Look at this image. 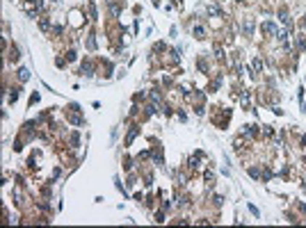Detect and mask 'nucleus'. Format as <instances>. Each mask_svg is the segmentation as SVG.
I'll list each match as a JSON object with an SVG mask.
<instances>
[{
	"label": "nucleus",
	"instance_id": "nucleus-20",
	"mask_svg": "<svg viewBox=\"0 0 306 228\" xmlns=\"http://www.w3.org/2000/svg\"><path fill=\"white\" fill-rule=\"evenodd\" d=\"M78 141H80V137H78V132H73V135H71V144H73V146H76V144H78Z\"/></svg>",
	"mask_w": 306,
	"mask_h": 228
},
{
	"label": "nucleus",
	"instance_id": "nucleus-2",
	"mask_svg": "<svg viewBox=\"0 0 306 228\" xmlns=\"http://www.w3.org/2000/svg\"><path fill=\"white\" fill-rule=\"evenodd\" d=\"M263 32H265V34H276V25L272 21H265L263 23Z\"/></svg>",
	"mask_w": 306,
	"mask_h": 228
},
{
	"label": "nucleus",
	"instance_id": "nucleus-6",
	"mask_svg": "<svg viewBox=\"0 0 306 228\" xmlns=\"http://www.w3.org/2000/svg\"><path fill=\"white\" fill-rule=\"evenodd\" d=\"M82 71H85V75H94V64L92 62H85L82 64Z\"/></svg>",
	"mask_w": 306,
	"mask_h": 228
},
{
	"label": "nucleus",
	"instance_id": "nucleus-23",
	"mask_svg": "<svg viewBox=\"0 0 306 228\" xmlns=\"http://www.w3.org/2000/svg\"><path fill=\"white\" fill-rule=\"evenodd\" d=\"M37 100H39V93H32V96H30V105L37 103Z\"/></svg>",
	"mask_w": 306,
	"mask_h": 228
},
{
	"label": "nucleus",
	"instance_id": "nucleus-11",
	"mask_svg": "<svg viewBox=\"0 0 306 228\" xmlns=\"http://www.w3.org/2000/svg\"><path fill=\"white\" fill-rule=\"evenodd\" d=\"M247 173H249L251 178H260V171L256 169V166H249V169H247Z\"/></svg>",
	"mask_w": 306,
	"mask_h": 228
},
{
	"label": "nucleus",
	"instance_id": "nucleus-1",
	"mask_svg": "<svg viewBox=\"0 0 306 228\" xmlns=\"http://www.w3.org/2000/svg\"><path fill=\"white\" fill-rule=\"evenodd\" d=\"M69 16H71V23H73V27H80V25H82V14H80L78 9H73Z\"/></svg>",
	"mask_w": 306,
	"mask_h": 228
},
{
	"label": "nucleus",
	"instance_id": "nucleus-4",
	"mask_svg": "<svg viewBox=\"0 0 306 228\" xmlns=\"http://www.w3.org/2000/svg\"><path fill=\"white\" fill-rule=\"evenodd\" d=\"M137 132H140V130H137V128H130L128 137H126V146H130V144H133V139H135V137H137Z\"/></svg>",
	"mask_w": 306,
	"mask_h": 228
},
{
	"label": "nucleus",
	"instance_id": "nucleus-16",
	"mask_svg": "<svg viewBox=\"0 0 306 228\" xmlns=\"http://www.w3.org/2000/svg\"><path fill=\"white\" fill-rule=\"evenodd\" d=\"M297 46H299V50L306 48V39H304V36H297Z\"/></svg>",
	"mask_w": 306,
	"mask_h": 228
},
{
	"label": "nucleus",
	"instance_id": "nucleus-21",
	"mask_svg": "<svg viewBox=\"0 0 306 228\" xmlns=\"http://www.w3.org/2000/svg\"><path fill=\"white\" fill-rule=\"evenodd\" d=\"M249 212L254 214V217H258V207H254V205H251V203H249Z\"/></svg>",
	"mask_w": 306,
	"mask_h": 228
},
{
	"label": "nucleus",
	"instance_id": "nucleus-25",
	"mask_svg": "<svg viewBox=\"0 0 306 228\" xmlns=\"http://www.w3.org/2000/svg\"><path fill=\"white\" fill-rule=\"evenodd\" d=\"M304 112H306V103H304Z\"/></svg>",
	"mask_w": 306,
	"mask_h": 228
},
{
	"label": "nucleus",
	"instance_id": "nucleus-22",
	"mask_svg": "<svg viewBox=\"0 0 306 228\" xmlns=\"http://www.w3.org/2000/svg\"><path fill=\"white\" fill-rule=\"evenodd\" d=\"M66 59H69V62H73V59H76V52L69 50V52H66Z\"/></svg>",
	"mask_w": 306,
	"mask_h": 228
},
{
	"label": "nucleus",
	"instance_id": "nucleus-3",
	"mask_svg": "<svg viewBox=\"0 0 306 228\" xmlns=\"http://www.w3.org/2000/svg\"><path fill=\"white\" fill-rule=\"evenodd\" d=\"M194 36H197V39H206V36H208V32H206V27H203V25H194Z\"/></svg>",
	"mask_w": 306,
	"mask_h": 228
},
{
	"label": "nucleus",
	"instance_id": "nucleus-14",
	"mask_svg": "<svg viewBox=\"0 0 306 228\" xmlns=\"http://www.w3.org/2000/svg\"><path fill=\"white\" fill-rule=\"evenodd\" d=\"M89 14H92V18L98 16V11H96V5H94V2H89Z\"/></svg>",
	"mask_w": 306,
	"mask_h": 228
},
{
	"label": "nucleus",
	"instance_id": "nucleus-17",
	"mask_svg": "<svg viewBox=\"0 0 306 228\" xmlns=\"http://www.w3.org/2000/svg\"><path fill=\"white\" fill-rule=\"evenodd\" d=\"M18 100V89H14V91L9 93V103H16Z\"/></svg>",
	"mask_w": 306,
	"mask_h": 228
},
{
	"label": "nucleus",
	"instance_id": "nucleus-13",
	"mask_svg": "<svg viewBox=\"0 0 306 228\" xmlns=\"http://www.w3.org/2000/svg\"><path fill=\"white\" fill-rule=\"evenodd\" d=\"M244 135H256V125H244Z\"/></svg>",
	"mask_w": 306,
	"mask_h": 228
},
{
	"label": "nucleus",
	"instance_id": "nucleus-12",
	"mask_svg": "<svg viewBox=\"0 0 306 228\" xmlns=\"http://www.w3.org/2000/svg\"><path fill=\"white\" fill-rule=\"evenodd\" d=\"M244 32H247V34L254 32V21H244Z\"/></svg>",
	"mask_w": 306,
	"mask_h": 228
},
{
	"label": "nucleus",
	"instance_id": "nucleus-15",
	"mask_svg": "<svg viewBox=\"0 0 306 228\" xmlns=\"http://www.w3.org/2000/svg\"><path fill=\"white\" fill-rule=\"evenodd\" d=\"M208 14L210 16H222V11H219L217 7H208Z\"/></svg>",
	"mask_w": 306,
	"mask_h": 228
},
{
	"label": "nucleus",
	"instance_id": "nucleus-18",
	"mask_svg": "<svg viewBox=\"0 0 306 228\" xmlns=\"http://www.w3.org/2000/svg\"><path fill=\"white\" fill-rule=\"evenodd\" d=\"M39 27H41V30H48V27H50V23H48V18H41V21H39Z\"/></svg>",
	"mask_w": 306,
	"mask_h": 228
},
{
	"label": "nucleus",
	"instance_id": "nucleus-5",
	"mask_svg": "<svg viewBox=\"0 0 306 228\" xmlns=\"http://www.w3.org/2000/svg\"><path fill=\"white\" fill-rule=\"evenodd\" d=\"M279 21H281V23H285V25H290V16H288V11H285V9H281V11H279Z\"/></svg>",
	"mask_w": 306,
	"mask_h": 228
},
{
	"label": "nucleus",
	"instance_id": "nucleus-19",
	"mask_svg": "<svg viewBox=\"0 0 306 228\" xmlns=\"http://www.w3.org/2000/svg\"><path fill=\"white\" fill-rule=\"evenodd\" d=\"M199 71H201V73H206V71H208V64L203 62V59H201V62H199Z\"/></svg>",
	"mask_w": 306,
	"mask_h": 228
},
{
	"label": "nucleus",
	"instance_id": "nucleus-24",
	"mask_svg": "<svg viewBox=\"0 0 306 228\" xmlns=\"http://www.w3.org/2000/svg\"><path fill=\"white\" fill-rule=\"evenodd\" d=\"M304 27H306V14H304Z\"/></svg>",
	"mask_w": 306,
	"mask_h": 228
},
{
	"label": "nucleus",
	"instance_id": "nucleus-10",
	"mask_svg": "<svg viewBox=\"0 0 306 228\" xmlns=\"http://www.w3.org/2000/svg\"><path fill=\"white\" fill-rule=\"evenodd\" d=\"M85 43H87V48H89V50H94V48H96V39H94V34H89Z\"/></svg>",
	"mask_w": 306,
	"mask_h": 228
},
{
	"label": "nucleus",
	"instance_id": "nucleus-9",
	"mask_svg": "<svg viewBox=\"0 0 306 228\" xmlns=\"http://www.w3.org/2000/svg\"><path fill=\"white\" fill-rule=\"evenodd\" d=\"M254 71H256V73L263 71V59H260V57H256V59H254Z\"/></svg>",
	"mask_w": 306,
	"mask_h": 228
},
{
	"label": "nucleus",
	"instance_id": "nucleus-7",
	"mask_svg": "<svg viewBox=\"0 0 306 228\" xmlns=\"http://www.w3.org/2000/svg\"><path fill=\"white\" fill-rule=\"evenodd\" d=\"M27 78H30V71H27V68H21V71H18V80H21V82H25Z\"/></svg>",
	"mask_w": 306,
	"mask_h": 228
},
{
	"label": "nucleus",
	"instance_id": "nucleus-8",
	"mask_svg": "<svg viewBox=\"0 0 306 228\" xmlns=\"http://www.w3.org/2000/svg\"><path fill=\"white\" fill-rule=\"evenodd\" d=\"M249 103H251L249 91H242V107H249Z\"/></svg>",
	"mask_w": 306,
	"mask_h": 228
}]
</instances>
